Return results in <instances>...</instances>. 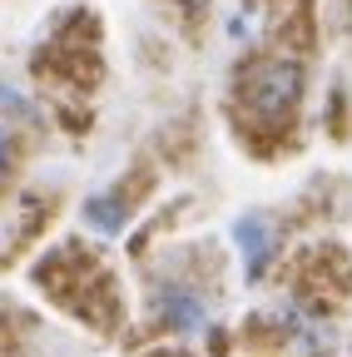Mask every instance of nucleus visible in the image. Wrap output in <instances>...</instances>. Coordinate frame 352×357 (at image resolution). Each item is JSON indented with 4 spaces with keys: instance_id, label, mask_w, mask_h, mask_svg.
Masks as SVG:
<instances>
[{
    "instance_id": "f257e3e1",
    "label": "nucleus",
    "mask_w": 352,
    "mask_h": 357,
    "mask_svg": "<svg viewBox=\"0 0 352 357\" xmlns=\"http://www.w3.org/2000/svg\"><path fill=\"white\" fill-rule=\"evenodd\" d=\"M248 105L253 109H263V114H278V109H288L293 100H298V84H303V75H298V65H283V60H268V65H258V70H248Z\"/></svg>"
},
{
    "instance_id": "f03ea898",
    "label": "nucleus",
    "mask_w": 352,
    "mask_h": 357,
    "mask_svg": "<svg viewBox=\"0 0 352 357\" xmlns=\"http://www.w3.org/2000/svg\"><path fill=\"white\" fill-rule=\"evenodd\" d=\"M234 238H238V253H243V273L258 278L263 263L273 258V223L263 218V213H243L234 223Z\"/></svg>"
},
{
    "instance_id": "7ed1b4c3",
    "label": "nucleus",
    "mask_w": 352,
    "mask_h": 357,
    "mask_svg": "<svg viewBox=\"0 0 352 357\" xmlns=\"http://www.w3.org/2000/svg\"><path fill=\"white\" fill-rule=\"evenodd\" d=\"M159 312H164V323L179 328V333H199V328H204V303L189 298V293H179V288H169V293L159 298Z\"/></svg>"
},
{
    "instance_id": "20e7f679",
    "label": "nucleus",
    "mask_w": 352,
    "mask_h": 357,
    "mask_svg": "<svg viewBox=\"0 0 352 357\" xmlns=\"http://www.w3.org/2000/svg\"><path fill=\"white\" fill-rule=\"evenodd\" d=\"M84 213H90V223H95V229H105V234H114L119 223H124V213H114V204H109V199H95Z\"/></svg>"
},
{
    "instance_id": "39448f33",
    "label": "nucleus",
    "mask_w": 352,
    "mask_h": 357,
    "mask_svg": "<svg viewBox=\"0 0 352 357\" xmlns=\"http://www.w3.org/2000/svg\"><path fill=\"white\" fill-rule=\"evenodd\" d=\"M10 174V134H6V124H0V178Z\"/></svg>"
}]
</instances>
